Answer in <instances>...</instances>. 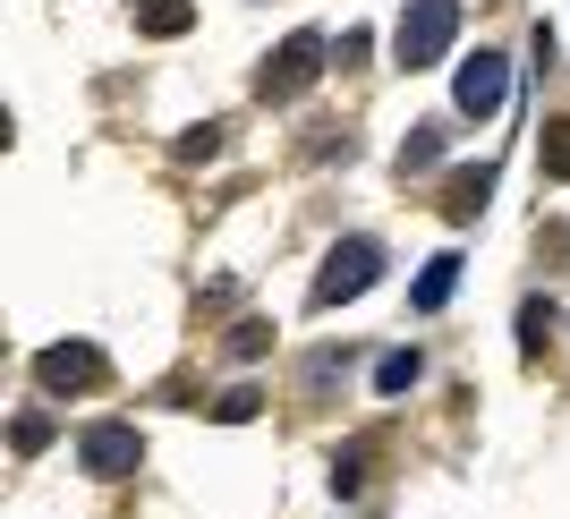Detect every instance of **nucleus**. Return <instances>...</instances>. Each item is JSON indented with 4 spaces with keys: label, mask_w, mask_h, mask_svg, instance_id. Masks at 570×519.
<instances>
[{
    "label": "nucleus",
    "mask_w": 570,
    "mask_h": 519,
    "mask_svg": "<svg viewBox=\"0 0 570 519\" xmlns=\"http://www.w3.org/2000/svg\"><path fill=\"white\" fill-rule=\"evenodd\" d=\"M485 196H494V170L476 163V170H452L443 179V222H476L485 213Z\"/></svg>",
    "instance_id": "nucleus-7"
},
{
    "label": "nucleus",
    "mask_w": 570,
    "mask_h": 519,
    "mask_svg": "<svg viewBox=\"0 0 570 519\" xmlns=\"http://www.w3.org/2000/svg\"><path fill=\"white\" fill-rule=\"evenodd\" d=\"M502 95H511V69H502V51H476L469 69H460V86H452V102H460L469 119L502 111Z\"/></svg>",
    "instance_id": "nucleus-5"
},
{
    "label": "nucleus",
    "mask_w": 570,
    "mask_h": 519,
    "mask_svg": "<svg viewBox=\"0 0 570 519\" xmlns=\"http://www.w3.org/2000/svg\"><path fill=\"white\" fill-rule=\"evenodd\" d=\"M375 383H383V392H409V383H417V350H392L375 366Z\"/></svg>",
    "instance_id": "nucleus-13"
},
{
    "label": "nucleus",
    "mask_w": 570,
    "mask_h": 519,
    "mask_svg": "<svg viewBox=\"0 0 570 519\" xmlns=\"http://www.w3.org/2000/svg\"><path fill=\"white\" fill-rule=\"evenodd\" d=\"M546 332H553V307H546V298H528V307H520V350L537 358V350H546Z\"/></svg>",
    "instance_id": "nucleus-12"
},
{
    "label": "nucleus",
    "mask_w": 570,
    "mask_h": 519,
    "mask_svg": "<svg viewBox=\"0 0 570 519\" xmlns=\"http://www.w3.org/2000/svg\"><path fill=\"white\" fill-rule=\"evenodd\" d=\"M35 375H43V392H86V383H102V350L95 341H60V350L35 358Z\"/></svg>",
    "instance_id": "nucleus-4"
},
{
    "label": "nucleus",
    "mask_w": 570,
    "mask_h": 519,
    "mask_svg": "<svg viewBox=\"0 0 570 519\" xmlns=\"http://www.w3.org/2000/svg\"><path fill=\"white\" fill-rule=\"evenodd\" d=\"M460 35V0H409L401 26H392V51H401V69H434Z\"/></svg>",
    "instance_id": "nucleus-1"
},
{
    "label": "nucleus",
    "mask_w": 570,
    "mask_h": 519,
    "mask_svg": "<svg viewBox=\"0 0 570 519\" xmlns=\"http://www.w3.org/2000/svg\"><path fill=\"white\" fill-rule=\"evenodd\" d=\"M537 163H546V179H570V119H553L537 137Z\"/></svg>",
    "instance_id": "nucleus-10"
},
{
    "label": "nucleus",
    "mask_w": 570,
    "mask_h": 519,
    "mask_svg": "<svg viewBox=\"0 0 570 519\" xmlns=\"http://www.w3.org/2000/svg\"><path fill=\"white\" fill-rule=\"evenodd\" d=\"M375 264H383L375 238H341L333 264H324V282H315V307H341V298H357V290L375 282Z\"/></svg>",
    "instance_id": "nucleus-3"
},
{
    "label": "nucleus",
    "mask_w": 570,
    "mask_h": 519,
    "mask_svg": "<svg viewBox=\"0 0 570 519\" xmlns=\"http://www.w3.org/2000/svg\"><path fill=\"white\" fill-rule=\"evenodd\" d=\"M214 418H230V425H238V418H256V392H222Z\"/></svg>",
    "instance_id": "nucleus-15"
},
{
    "label": "nucleus",
    "mask_w": 570,
    "mask_h": 519,
    "mask_svg": "<svg viewBox=\"0 0 570 519\" xmlns=\"http://www.w3.org/2000/svg\"><path fill=\"white\" fill-rule=\"evenodd\" d=\"M188 18H196L188 0H145V9H137V35H188Z\"/></svg>",
    "instance_id": "nucleus-9"
},
{
    "label": "nucleus",
    "mask_w": 570,
    "mask_h": 519,
    "mask_svg": "<svg viewBox=\"0 0 570 519\" xmlns=\"http://www.w3.org/2000/svg\"><path fill=\"white\" fill-rule=\"evenodd\" d=\"M315 77H324V43H315V35H289V43L273 51V60H264L256 95H264V102H298V95L315 86Z\"/></svg>",
    "instance_id": "nucleus-2"
},
{
    "label": "nucleus",
    "mask_w": 570,
    "mask_h": 519,
    "mask_svg": "<svg viewBox=\"0 0 570 519\" xmlns=\"http://www.w3.org/2000/svg\"><path fill=\"white\" fill-rule=\"evenodd\" d=\"M51 443V418H18V451H43Z\"/></svg>",
    "instance_id": "nucleus-16"
},
{
    "label": "nucleus",
    "mask_w": 570,
    "mask_h": 519,
    "mask_svg": "<svg viewBox=\"0 0 570 519\" xmlns=\"http://www.w3.org/2000/svg\"><path fill=\"white\" fill-rule=\"evenodd\" d=\"M77 460H86L95 477H128L145 460V443H137V425H95V434L77 443Z\"/></svg>",
    "instance_id": "nucleus-6"
},
{
    "label": "nucleus",
    "mask_w": 570,
    "mask_h": 519,
    "mask_svg": "<svg viewBox=\"0 0 570 519\" xmlns=\"http://www.w3.org/2000/svg\"><path fill=\"white\" fill-rule=\"evenodd\" d=\"M452 290H460V256H434L426 264V273H417V290H409V298H417V307H443V298H452Z\"/></svg>",
    "instance_id": "nucleus-8"
},
{
    "label": "nucleus",
    "mask_w": 570,
    "mask_h": 519,
    "mask_svg": "<svg viewBox=\"0 0 570 519\" xmlns=\"http://www.w3.org/2000/svg\"><path fill=\"white\" fill-rule=\"evenodd\" d=\"M366 460H375V443H350L333 460V494H357V486H366Z\"/></svg>",
    "instance_id": "nucleus-11"
},
{
    "label": "nucleus",
    "mask_w": 570,
    "mask_h": 519,
    "mask_svg": "<svg viewBox=\"0 0 570 519\" xmlns=\"http://www.w3.org/2000/svg\"><path fill=\"white\" fill-rule=\"evenodd\" d=\"M434 154H443V128H417V137L401 145V170H426Z\"/></svg>",
    "instance_id": "nucleus-14"
}]
</instances>
